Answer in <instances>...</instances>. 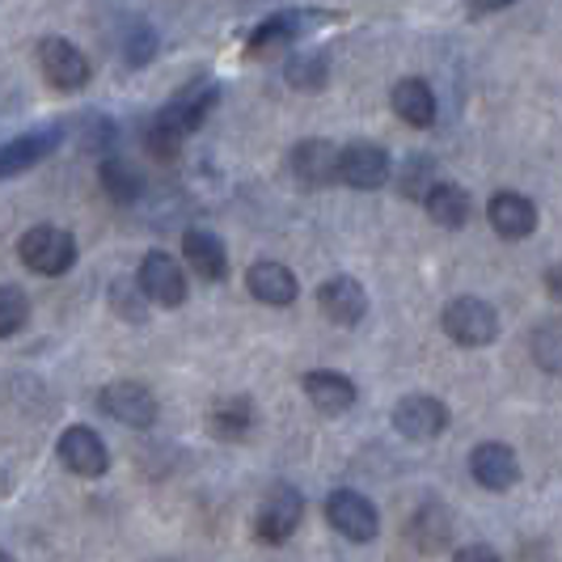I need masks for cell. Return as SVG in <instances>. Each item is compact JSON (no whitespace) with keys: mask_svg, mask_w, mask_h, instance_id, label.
Returning a JSON list of instances; mask_svg holds the SVG:
<instances>
[{"mask_svg":"<svg viewBox=\"0 0 562 562\" xmlns=\"http://www.w3.org/2000/svg\"><path fill=\"white\" fill-rule=\"evenodd\" d=\"M18 258L26 262L34 276H47V280H56L64 271H72V262H77V241H72V233L59 225H34L30 233H22V241H18Z\"/></svg>","mask_w":562,"mask_h":562,"instance_id":"obj_1","label":"cell"},{"mask_svg":"<svg viewBox=\"0 0 562 562\" xmlns=\"http://www.w3.org/2000/svg\"><path fill=\"white\" fill-rule=\"evenodd\" d=\"M440 326L461 347H491L499 338V313L479 296H457L440 313Z\"/></svg>","mask_w":562,"mask_h":562,"instance_id":"obj_2","label":"cell"},{"mask_svg":"<svg viewBox=\"0 0 562 562\" xmlns=\"http://www.w3.org/2000/svg\"><path fill=\"white\" fill-rule=\"evenodd\" d=\"M305 520V495L296 486H271L267 499L258 504V516H254V533L267 546H283L288 537L301 529Z\"/></svg>","mask_w":562,"mask_h":562,"instance_id":"obj_3","label":"cell"},{"mask_svg":"<svg viewBox=\"0 0 562 562\" xmlns=\"http://www.w3.org/2000/svg\"><path fill=\"white\" fill-rule=\"evenodd\" d=\"M390 169H394V161H390V153L381 144L356 140L347 144V148H338V182L351 187V191H376V187H385Z\"/></svg>","mask_w":562,"mask_h":562,"instance_id":"obj_4","label":"cell"},{"mask_svg":"<svg viewBox=\"0 0 562 562\" xmlns=\"http://www.w3.org/2000/svg\"><path fill=\"white\" fill-rule=\"evenodd\" d=\"M140 292L148 305H161V310H178L182 301H187V271H182V262L178 258H169V254L153 250L144 254L140 262Z\"/></svg>","mask_w":562,"mask_h":562,"instance_id":"obj_5","label":"cell"},{"mask_svg":"<svg viewBox=\"0 0 562 562\" xmlns=\"http://www.w3.org/2000/svg\"><path fill=\"white\" fill-rule=\"evenodd\" d=\"M326 520H330V529H335L338 537H347V541H372V537L381 533V516H376L372 499H364L360 491H330V499H326Z\"/></svg>","mask_w":562,"mask_h":562,"instance_id":"obj_6","label":"cell"},{"mask_svg":"<svg viewBox=\"0 0 562 562\" xmlns=\"http://www.w3.org/2000/svg\"><path fill=\"white\" fill-rule=\"evenodd\" d=\"M98 411L106 419L123 423V427H153L157 423V397L148 385H136V381H114L98 394Z\"/></svg>","mask_w":562,"mask_h":562,"instance_id":"obj_7","label":"cell"},{"mask_svg":"<svg viewBox=\"0 0 562 562\" xmlns=\"http://www.w3.org/2000/svg\"><path fill=\"white\" fill-rule=\"evenodd\" d=\"M394 427H397V436L427 445V440L445 436V427H449V406L431 394L402 397V402L394 406Z\"/></svg>","mask_w":562,"mask_h":562,"instance_id":"obj_8","label":"cell"},{"mask_svg":"<svg viewBox=\"0 0 562 562\" xmlns=\"http://www.w3.org/2000/svg\"><path fill=\"white\" fill-rule=\"evenodd\" d=\"M216 85L212 81H195V85H187L178 98H169L166 106L157 111V123L161 127H169V132H178L182 140L195 132V127H203V119L212 114V106H216Z\"/></svg>","mask_w":562,"mask_h":562,"instance_id":"obj_9","label":"cell"},{"mask_svg":"<svg viewBox=\"0 0 562 562\" xmlns=\"http://www.w3.org/2000/svg\"><path fill=\"white\" fill-rule=\"evenodd\" d=\"M59 461H64L68 474H77V479H102V474L111 470V452L102 445V436H98L93 427H81V423L59 436Z\"/></svg>","mask_w":562,"mask_h":562,"instance_id":"obj_10","label":"cell"},{"mask_svg":"<svg viewBox=\"0 0 562 562\" xmlns=\"http://www.w3.org/2000/svg\"><path fill=\"white\" fill-rule=\"evenodd\" d=\"M38 68H43V77L56 85V89H64V93L89 85V59H85L81 47H72L68 38H43V43H38Z\"/></svg>","mask_w":562,"mask_h":562,"instance_id":"obj_11","label":"cell"},{"mask_svg":"<svg viewBox=\"0 0 562 562\" xmlns=\"http://www.w3.org/2000/svg\"><path fill=\"white\" fill-rule=\"evenodd\" d=\"M59 144H64V127H59V123L43 127V132H26V136H18V140H9V144H0V178H18V173L34 169L38 161H47Z\"/></svg>","mask_w":562,"mask_h":562,"instance_id":"obj_12","label":"cell"},{"mask_svg":"<svg viewBox=\"0 0 562 562\" xmlns=\"http://www.w3.org/2000/svg\"><path fill=\"white\" fill-rule=\"evenodd\" d=\"M317 305L335 326H360L368 317V292L360 280L351 276H335L317 288Z\"/></svg>","mask_w":562,"mask_h":562,"instance_id":"obj_13","label":"cell"},{"mask_svg":"<svg viewBox=\"0 0 562 562\" xmlns=\"http://www.w3.org/2000/svg\"><path fill=\"white\" fill-rule=\"evenodd\" d=\"M288 166L296 173L301 187L322 191V187H335L338 182V148L330 140H301L292 148Z\"/></svg>","mask_w":562,"mask_h":562,"instance_id":"obj_14","label":"cell"},{"mask_svg":"<svg viewBox=\"0 0 562 562\" xmlns=\"http://www.w3.org/2000/svg\"><path fill=\"white\" fill-rule=\"evenodd\" d=\"M470 474H474L482 491H512L520 482V461H516V452L507 449V445L486 440V445L470 452Z\"/></svg>","mask_w":562,"mask_h":562,"instance_id":"obj_15","label":"cell"},{"mask_svg":"<svg viewBox=\"0 0 562 562\" xmlns=\"http://www.w3.org/2000/svg\"><path fill=\"white\" fill-rule=\"evenodd\" d=\"M491 216V228L504 237V241H525L537 233V203L525 199L520 191H499L486 207Z\"/></svg>","mask_w":562,"mask_h":562,"instance_id":"obj_16","label":"cell"},{"mask_svg":"<svg viewBox=\"0 0 562 562\" xmlns=\"http://www.w3.org/2000/svg\"><path fill=\"white\" fill-rule=\"evenodd\" d=\"M313 26V13H301V9H288V13H276V18H267L262 26L250 34V43H246V52L254 59H267L283 52V47H292L305 30Z\"/></svg>","mask_w":562,"mask_h":562,"instance_id":"obj_17","label":"cell"},{"mask_svg":"<svg viewBox=\"0 0 562 562\" xmlns=\"http://www.w3.org/2000/svg\"><path fill=\"white\" fill-rule=\"evenodd\" d=\"M246 288H250L254 301H262V305H292L296 296H301V283L296 276L283 267V262H271V258H262V262H254L250 271H246Z\"/></svg>","mask_w":562,"mask_h":562,"instance_id":"obj_18","label":"cell"},{"mask_svg":"<svg viewBox=\"0 0 562 562\" xmlns=\"http://www.w3.org/2000/svg\"><path fill=\"white\" fill-rule=\"evenodd\" d=\"M452 533H457V525H452V512L445 504H423L406 525V537L419 554H445L452 546Z\"/></svg>","mask_w":562,"mask_h":562,"instance_id":"obj_19","label":"cell"},{"mask_svg":"<svg viewBox=\"0 0 562 562\" xmlns=\"http://www.w3.org/2000/svg\"><path fill=\"white\" fill-rule=\"evenodd\" d=\"M305 397L313 402V411L322 415H342L356 406V381L342 376V372H330V368H317V372H305Z\"/></svg>","mask_w":562,"mask_h":562,"instance_id":"obj_20","label":"cell"},{"mask_svg":"<svg viewBox=\"0 0 562 562\" xmlns=\"http://www.w3.org/2000/svg\"><path fill=\"white\" fill-rule=\"evenodd\" d=\"M182 258L191 262V271H195L199 280L216 283L228 276V250L225 241L216 237V233H207V228H191L187 237H182Z\"/></svg>","mask_w":562,"mask_h":562,"instance_id":"obj_21","label":"cell"},{"mask_svg":"<svg viewBox=\"0 0 562 562\" xmlns=\"http://www.w3.org/2000/svg\"><path fill=\"white\" fill-rule=\"evenodd\" d=\"M390 106H394V114L406 123V127H431V123H436V111H440L431 85L419 81V77L397 81L394 93H390Z\"/></svg>","mask_w":562,"mask_h":562,"instance_id":"obj_22","label":"cell"},{"mask_svg":"<svg viewBox=\"0 0 562 562\" xmlns=\"http://www.w3.org/2000/svg\"><path fill=\"white\" fill-rule=\"evenodd\" d=\"M254 423H258V411L246 394H228L207 411V427H212L216 440H246Z\"/></svg>","mask_w":562,"mask_h":562,"instance_id":"obj_23","label":"cell"},{"mask_svg":"<svg viewBox=\"0 0 562 562\" xmlns=\"http://www.w3.org/2000/svg\"><path fill=\"white\" fill-rule=\"evenodd\" d=\"M423 207H427V216L440 228H465L470 212H474L470 191L457 187V182H431V191L423 195Z\"/></svg>","mask_w":562,"mask_h":562,"instance_id":"obj_24","label":"cell"},{"mask_svg":"<svg viewBox=\"0 0 562 562\" xmlns=\"http://www.w3.org/2000/svg\"><path fill=\"white\" fill-rule=\"evenodd\" d=\"M98 182H102L106 199H114V203H136V199H140V187H144L140 169L132 166L127 157H119V153H106V157H102Z\"/></svg>","mask_w":562,"mask_h":562,"instance_id":"obj_25","label":"cell"},{"mask_svg":"<svg viewBox=\"0 0 562 562\" xmlns=\"http://www.w3.org/2000/svg\"><path fill=\"white\" fill-rule=\"evenodd\" d=\"M529 351L546 372H562V322L537 326L533 338H529Z\"/></svg>","mask_w":562,"mask_h":562,"instance_id":"obj_26","label":"cell"},{"mask_svg":"<svg viewBox=\"0 0 562 562\" xmlns=\"http://www.w3.org/2000/svg\"><path fill=\"white\" fill-rule=\"evenodd\" d=\"M26 317H30L26 292L13 288V283H0V338L18 335L26 326Z\"/></svg>","mask_w":562,"mask_h":562,"instance_id":"obj_27","label":"cell"},{"mask_svg":"<svg viewBox=\"0 0 562 562\" xmlns=\"http://www.w3.org/2000/svg\"><path fill=\"white\" fill-rule=\"evenodd\" d=\"M288 81L305 93H317L326 85V56H296L288 64Z\"/></svg>","mask_w":562,"mask_h":562,"instance_id":"obj_28","label":"cell"},{"mask_svg":"<svg viewBox=\"0 0 562 562\" xmlns=\"http://www.w3.org/2000/svg\"><path fill=\"white\" fill-rule=\"evenodd\" d=\"M431 182H436V166H431V157H411L406 169H402V195L406 199H423L431 191Z\"/></svg>","mask_w":562,"mask_h":562,"instance_id":"obj_29","label":"cell"},{"mask_svg":"<svg viewBox=\"0 0 562 562\" xmlns=\"http://www.w3.org/2000/svg\"><path fill=\"white\" fill-rule=\"evenodd\" d=\"M144 148H148V157H157V161H173V157L182 153V136L161 127V123L153 119V123L144 127Z\"/></svg>","mask_w":562,"mask_h":562,"instance_id":"obj_30","label":"cell"},{"mask_svg":"<svg viewBox=\"0 0 562 562\" xmlns=\"http://www.w3.org/2000/svg\"><path fill=\"white\" fill-rule=\"evenodd\" d=\"M127 64H148V59L157 56V34H153V26H144V22H136V26L127 30Z\"/></svg>","mask_w":562,"mask_h":562,"instance_id":"obj_31","label":"cell"},{"mask_svg":"<svg viewBox=\"0 0 562 562\" xmlns=\"http://www.w3.org/2000/svg\"><path fill=\"white\" fill-rule=\"evenodd\" d=\"M111 305H114V310H119V313H123L127 322H144V292H136V288H132V283H127V280H119V283H114Z\"/></svg>","mask_w":562,"mask_h":562,"instance_id":"obj_32","label":"cell"},{"mask_svg":"<svg viewBox=\"0 0 562 562\" xmlns=\"http://www.w3.org/2000/svg\"><path fill=\"white\" fill-rule=\"evenodd\" d=\"M111 140H114L111 119H89V136H85V144H89V148H111Z\"/></svg>","mask_w":562,"mask_h":562,"instance_id":"obj_33","label":"cell"},{"mask_svg":"<svg viewBox=\"0 0 562 562\" xmlns=\"http://www.w3.org/2000/svg\"><path fill=\"white\" fill-rule=\"evenodd\" d=\"M452 562H499V554H495L491 546H461V550L452 554Z\"/></svg>","mask_w":562,"mask_h":562,"instance_id":"obj_34","label":"cell"},{"mask_svg":"<svg viewBox=\"0 0 562 562\" xmlns=\"http://www.w3.org/2000/svg\"><path fill=\"white\" fill-rule=\"evenodd\" d=\"M516 0H470V13H495V9H507Z\"/></svg>","mask_w":562,"mask_h":562,"instance_id":"obj_35","label":"cell"},{"mask_svg":"<svg viewBox=\"0 0 562 562\" xmlns=\"http://www.w3.org/2000/svg\"><path fill=\"white\" fill-rule=\"evenodd\" d=\"M546 288H550V296H559V301H562V267L546 271Z\"/></svg>","mask_w":562,"mask_h":562,"instance_id":"obj_36","label":"cell"},{"mask_svg":"<svg viewBox=\"0 0 562 562\" xmlns=\"http://www.w3.org/2000/svg\"><path fill=\"white\" fill-rule=\"evenodd\" d=\"M0 562H13V559H9V554H4V550H0Z\"/></svg>","mask_w":562,"mask_h":562,"instance_id":"obj_37","label":"cell"}]
</instances>
